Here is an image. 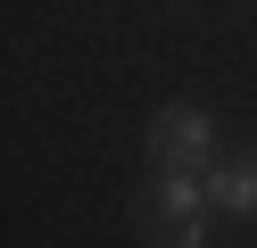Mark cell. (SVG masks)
I'll use <instances>...</instances> for the list:
<instances>
[{
    "label": "cell",
    "mask_w": 257,
    "mask_h": 248,
    "mask_svg": "<svg viewBox=\"0 0 257 248\" xmlns=\"http://www.w3.org/2000/svg\"><path fill=\"white\" fill-rule=\"evenodd\" d=\"M150 231L158 248H207V223H216V198H207V174H158L150 190Z\"/></svg>",
    "instance_id": "1"
},
{
    "label": "cell",
    "mask_w": 257,
    "mask_h": 248,
    "mask_svg": "<svg viewBox=\"0 0 257 248\" xmlns=\"http://www.w3.org/2000/svg\"><path fill=\"white\" fill-rule=\"evenodd\" d=\"M207 198H216V215H257V157L207 165Z\"/></svg>",
    "instance_id": "3"
},
{
    "label": "cell",
    "mask_w": 257,
    "mask_h": 248,
    "mask_svg": "<svg viewBox=\"0 0 257 248\" xmlns=\"http://www.w3.org/2000/svg\"><path fill=\"white\" fill-rule=\"evenodd\" d=\"M150 157H158V174H199V165L216 157V116H207L199 99L158 108L150 116Z\"/></svg>",
    "instance_id": "2"
}]
</instances>
